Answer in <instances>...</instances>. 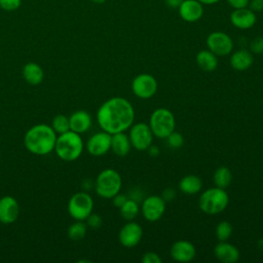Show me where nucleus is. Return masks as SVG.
<instances>
[{
	"label": "nucleus",
	"mask_w": 263,
	"mask_h": 263,
	"mask_svg": "<svg viewBox=\"0 0 263 263\" xmlns=\"http://www.w3.org/2000/svg\"><path fill=\"white\" fill-rule=\"evenodd\" d=\"M170 253L175 261L187 263L195 258L196 249L192 242L185 239H180L173 243Z\"/></svg>",
	"instance_id": "nucleus-14"
},
{
	"label": "nucleus",
	"mask_w": 263,
	"mask_h": 263,
	"mask_svg": "<svg viewBox=\"0 0 263 263\" xmlns=\"http://www.w3.org/2000/svg\"><path fill=\"white\" fill-rule=\"evenodd\" d=\"M135 120V109L129 101L122 97H113L105 101L98 109L97 121L102 130L114 135L125 132Z\"/></svg>",
	"instance_id": "nucleus-1"
},
{
	"label": "nucleus",
	"mask_w": 263,
	"mask_h": 263,
	"mask_svg": "<svg viewBox=\"0 0 263 263\" xmlns=\"http://www.w3.org/2000/svg\"><path fill=\"white\" fill-rule=\"evenodd\" d=\"M258 248L263 251V238H261V239L258 241Z\"/></svg>",
	"instance_id": "nucleus-42"
},
{
	"label": "nucleus",
	"mask_w": 263,
	"mask_h": 263,
	"mask_svg": "<svg viewBox=\"0 0 263 263\" xmlns=\"http://www.w3.org/2000/svg\"><path fill=\"white\" fill-rule=\"evenodd\" d=\"M70 130L79 135L87 132L91 126V116L84 110L73 112L69 117Z\"/></svg>",
	"instance_id": "nucleus-19"
},
{
	"label": "nucleus",
	"mask_w": 263,
	"mask_h": 263,
	"mask_svg": "<svg viewBox=\"0 0 263 263\" xmlns=\"http://www.w3.org/2000/svg\"><path fill=\"white\" fill-rule=\"evenodd\" d=\"M213 180H214L215 186L225 189L231 184L232 173L228 167L220 166L215 171L214 176H213Z\"/></svg>",
	"instance_id": "nucleus-25"
},
{
	"label": "nucleus",
	"mask_w": 263,
	"mask_h": 263,
	"mask_svg": "<svg viewBox=\"0 0 263 263\" xmlns=\"http://www.w3.org/2000/svg\"><path fill=\"white\" fill-rule=\"evenodd\" d=\"M143 237V229L140 224L129 221L124 224L118 233V240L124 248L136 247Z\"/></svg>",
	"instance_id": "nucleus-12"
},
{
	"label": "nucleus",
	"mask_w": 263,
	"mask_h": 263,
	"mask_svg": "<svg viewBox=\"0 0 263 263\" xmlns=\"http://www.w3.org/2000/svg\"><path fill=\"white\" fill-rule=\"evenodd\" d=\"M86 150L92 156H103L111 150V135L102 130L93 134L86 142Z\"/></svg>",
	"instance_id": "nucleus-13"
},
{
	"label": "nucleus",
	"mask_w": 263,
	"mask_h": 263,
	"mask_svg": "<svg viewBox=\"0 0 263 263\" xmlns=\"http://www.w3.org/2000/svg\"><path fill=\"white\" fill-rule=\"evenodd\" d=\"M141 212L147 221L156 222L165 212V201L160 195H149L143 200Z\"/></svg>",
	"instance_id": "nucleus-11"
},
{
	"label": "nucleus",
	"mask_w": 263,
	"mask_h": 263,
	"mask_svg": "<svg viewBox=\"0 0 263 263\" xmlns=\"http://www.w3.org/2000/svg\"><path fill=\"white\" fill-rule=\"evenodd\" d=\"M23 77L30 85H38L43 81L44 72L37 63H27L23 68Z\"/></svg>",
	"instance_id": "nucleus-22"
},
{
	"label": "nucleus",
	"mask_w": 263,
	"mask_h": 263,
	"mask_svg": "<svg viewBox=\"0 0 263 263\" xmlns=\"http://www.w3.org/2000/svg\"><path fill=\"white\" fill-rule=\"evenodd\" d=\"M147 151H148L149 155L152 156V157H156V156H158L159 153H160L159 148H158L157 146H155V145H151V146L147 149Z\"/></svg>",
	"instance_id": "nucleus-39"
},
{
	"label": "nucleus",
	"mask_w": 263,
	"mask_h": 263,
	"mask_svg": "<svg viewBox=\"0 0 263 263\" xmlns=\"http://www.w3.org/2000/svg\"><path fill=\"white\" fill-rule=\"evenodd\" d=\"M121 217L126 221H133L140 212V206L138 202L133 198H127L121 208H119Z\"/></svg>",
	"instance_id": "nucleus-26"
},
{
	"label": "nucleus",
	"mask_w": 263,
	"mask_h": 263,
	"mask_svg": "<svg viewBox=\"0 0 263 263\" xmlns=\"http://www.w3.org/2000/svg\"><path fill=\"white\" fill-rule=\"evenodd\" d=\"M202 188V181L198 176L187 175L179 182V189L181 192L192 195L198 193Z\"/></svg>",
	"instance_id": "nucleus-23"
},
{
	"label": "nucleus",
	"mask_w": 263,
	"mask_h": 263,
	"mask_svg": "<svg viewBox=\"0 0 263 263\" xmlns=\"http://www.w3.org/2000/svg\"><path fill=\"white\" fill-rule=\"evenodd\" d=\"M122 186L120 174L113 168L103 170L97 177L95 189L99 196L105 199H112L119 193Z\"/></svg>",
	"instance_id": "nucleus-5"
},
{
	"label": "nucleus",
	"mask_w": 263,
	"mask_h": 263,
	"mask_svg": "<svg viewBox=\"0 0 263 263\" xmlns=\"http://www.w3.org/2000/svg\"><path fill=\"white\" fill-rule=\"evenodd\" d=\"M181 18L187 23H195L203 15V6L198 0H183L179 6Z\"/></svg>",
	"instance_id": "nucleus-16"
},
{
	"label": "nucleus",
	"mask_w": 263,
	"mask_h": 263,
	"mask_svg": "<svg viewBox=\"0 0 263 263\" xmlns=\"http://www.w3.org/2000/svg\"><path fill=\"white\" fill-rule=\"evenodd\" d=\"M148 124L153 136L159 139H165L175 130L176 119L173 112L168 109L158 108L151 113Z\"/></svg>",
	"instance_id": "nucleus-6"
},
{
	"label": "nucleus",
	"mask_w": 263,
	"mask_h": 263,
	"mask_svg": "<svg viewBox=\"0 0 263 263\" xmlns=\"http://www.w3.org/2000/svg\"><path fill=\"white\" fill-rule=\"evenodd\" d=\"M84 145L81 136L72 130H68L57 137L54 152L58 157L65 161H74L82 154Z\"/></svg>",
	"instance_id": "nucleus-3"
},
{
	"label": "nucleus",
	"mask_w": 263,
	"mask_h": 263,
	"mask_svg": "<svg viewBox=\"0 0 263 263\" xmlns=\"http://www.w3.org/2000/svg\"><path fill=\"white\" fill-rule=\"evenodd\" d=\"M103 224V220H102V217L98 214H93L91 213L87 218H86V225L89 226L90 228H93V229H98L102 226Z\"/></svg>",
	"instance_id": "nucleus-32"
},
{
	"label": "nucleus",
	"mask_w": 263,
	"mask_h": 263,
	"mask_svg": "<svg viewBox=\"0 0 263 263\" xmlns=\"http://www.w3.org/2000/svg\"><path fill=\"white\" fill-rule=\"evenodd\" d=\"M233 231L232 225L228 221H221L216 227V237L219 241H227Z\"/></svg>",
	"instance_id": "nucleus-29"
},
{
	"label": "nucleus",
	"mask_w": 263,
	"mask_h": 263,
	"mask_svg": "<svg viewBox=\"0 0 263 263\" xmlns=\"http://www.w3.org/2000/svg\"><path fill=\"white\" fill-rule=\"evenodd\" d=\"M54 133L59 136L61 134H64L68 130H70V122L69 117H67L64 114H58L55 115L51 120V125Z\"/></svg>",
	"instance_id": "nucleus-28"
},
{
	"label": "nucleus",
	"mask_w": 263,
	"mask_h": 263,
	"mask_svg": "<svg viewBox=\"0 0 263 263\" xmlns=\"http://www.w3.org/2000/svg\"><path fill=\"white\" fill-rule=\"evenodd\" d=\"M165 140H166L167 145H168L171 148H173V149H179V148H181V147L183 146V144H184V138H183V136H182L180 133L176 132V130H174L173 133H171V134L165 138Z\"/></svg>",
	"instance_id": "nucleus-30"
},
{
	"label": "nucleus",
	"mask_w": 263,
	"mask_h": 263,
	"mask_svg": "<svg viewBox=\"0 0 263 263\" xmlns=\"http://www.w3.org/2000/svg\"><path fill=\"white\" fill-rule=\"evenodd\" d=\"M231 24L240 30H248L254 27L257 22L256 13L248 7L234 9L230 14Z\"/></svg>",
	"instance_id": "nucleus-17"
},
{
	"label": "nucleus",
	"mask_w": 263,
	"mask_h": 263,
	"mask_svg": "<svg viewBox=\"0 0 263 263\" xmlns=\"http://www.w3.org/2000/svg\"><path fill=\"white\" fill-rule=\"evenodd\" d=\"M254 62L253 53L247 49H238L230 57V66L237 71L248 70Z\"/></svg>",
	"instance_id": "nucleus-21"
},
{
	"label": "nucleus",
	"mask_w": 263,
	"mask_h": 263,
	"mask_svg": "<svg viewBox=\"0 0 263 263\" xmlns=\"http://www.w3.org/2000/svg\"><path fill=\"white\" fill-rule=\"evenodd\" d=\"M127 196L125 194H122V193H117L115 196L112 197V201H113V204L114 206H116L117 209L121 208L123 205V203L127 200Z\"/></svg>",
	"instance_id": "nucleus-35"
},
{
	"label": "nucleus",
	"mask_w": 263,
	"mask_h": 263,
	"mask_svg": "<svg viewBox=\"0 0 263 263\" xmlns=\"http://www.w3.org/2000/svg\"><path fill=\"white\" fill-rule=\"evenodd\" d=\"M206 47L217 57H224L229 54L233 49V41L231 37L220 31L212 32L205 40Z\"/></svg>",
	"instance_id": "nucleus-10"
},
{
	"label": "nucleus",
	"mask_w": 263,
	"mask_h": 263,
	"mask_svg": "<svg viewBox=\"0 0 263 263\" xmlns=\"http://www.w3.org/2000/svg\"><path fill=\"white\" fill-rule=\"evenodd\" d=\"M161 197L163 198V200L166 201H172L175 197H176V190L174 188H165L162 191Z\"/></svg>",
	"instance_id": "nucleus-37"
},
{
	"label": "nucleus",
	"mask_w": 263,
	"mask_h": 263,
	"mask_svg": "<svg viewBox=\"0 0 263 263\" xmlns=\"http://www.w3.org/2000/svg\"><path fill=\"white\" fill-rule=\"evenodd\" d=\"M143 263H161L162 259L155 252H147L142 257Z\"/></svg>",
	"instance_id": "nucleus-34"
},
{
	"label": "nucleus",
	"mask_w": 263,
	"mask_h": 263,
	"mask_svg": "<svg viewBox=\"0 0 263 263\" xmlns=\"http://www.w3.org/2000/svg\"><path fill=\"white\" fill-rule=\"evenodd\" d=\"M164 2L171 8H179L183 0H164Z\"/></svg>",
	"instance_id": "nucleus-40"
},
{
	"label": "nucleus",
	"mask_w": 263,
	"mask_h": 263,
	"mask_svg": "<svg viewBox=\"0 0 263 263\" xmlns=\"http://www.w3.org/2000/svg\"><path fill=\"white\" fill-rule=\"evenodd\" d=\"M22 4V0H0V7L6 11H13Z\"/></svg>",
	"instance_id": "nucleus-31"
},
{
	"label": "nucleus",
	"mask_w": 263,
	"mask_h": 263,
	"mask_svg": "<svg viewBox=\"0 0 263 263\" xmlns=\"http://www.w3.org/2000/svg\"><path fill=\"white\" fill-rule=\"evenodd\" d=\"M93 199L86 192H76L68 202L69 215L78 221H84L92 213Z\"/></svg>",
	"instance_id": "nucleus-7"
},
{
	"label": "nucleus",
	"mask_w": 263,
	"mask_h": 263,
	"mask_svg": "<svg viewBox=\"0 0 263 263\" xmlns=\"http://www.w3.org/2000/svg\"><path fill=\"white\" fill-rule=\"evenodd\" d=\"M228 203V193L225 189L217 186L204 190L198 200L200 210L206 215H217L223 212Z\"/></svg>",
	"instance_id": "nucleus-4"
},
{
	"label": "nucleus",
	"mask_w": 263,
	"mask_h": 263,
	"mask_svg": "<svg viewBox=\"0 0 263 263\" xmlns=\"http://www.w3.org/2000/svg\"><path fill=\"white\" fill-rule=\"evenodd\" d=\"M157 86L156 79L147 73L137 75L132 81V90L134 95L143 100L152 98L157 91Z\"/></svg>",
	"instance_id": "nucleus-9"
},
{
	"label": "nucleus",
	"mask_w": 263,
	"mask_h": 263,
	"mask_svg": "<svg viewBox=\"0 0 263 263\" xmlns=\"http://www.w3.org/2000/svg\"><path fill=\"white\" fill-rule=\"evenodd\" d=\"M215 257L222 263H235L239 260L238 249L228 241H220L214 248Z\"/></svg>",
	"instance_id": "nucleus-18"
},
{
	"label": "nucleus",
	"mask_w": 263,
	"mask_h": 263,
	"mask_svg": "<svg viewBox=\"0 0 263 263\" xmlns=\"http://www.w3.org/2000/svg\"><path fill=\"white\" fill-rule=\"evenodd\" d=\"M58 135L52 127L45 123H38L30 127L24 137L27 150L35 155H46L54 150Z\"/></svg>",
	"instance_id": "nucleus-2"
},
{
	"label": "nucleus",
	"mask_w": 263,
	"mask_h": 263,
	"mask_svg": "<svg viewBox=\"0 0 263 263\" xmlns=\"http://www.w3.org/2000/svg\"><path fill=\"white\" fill-rule=\"evenodd\" d=\"M129 128L128 138L132 147L136 150L145 151L152 145L153 134L149 124L145 122H137L133 123Z\"/></svg>",
	"instance_id": "nucleus-8"
},
{
	"label": "nucleus",
	"mask_w": 263,
	"mask_h": 263,
	"mask_svg": "<svg viewBox=\"0 0 263 263\" xmlns=\"http://www.w3.org/2000/svg\"><path fill=\"white\" fill-rule=\"evenodd\" d=\"M198 1L202 4H215V3L219 2L220 0H198Z\"/></svg>",
	"instance_id": "nucleus-41"
},
{
	"label": "nucleus",
	"mask_w": 263,
	"mask_h": 263,
	"mask_svg": "<svg viewBox=\"0 0 263 263\" xmlns=\"http://www.w3.org/2000/svg\"><path fill=\"white\" fill-rule=\"evenodd\" d=\"M92 2H95V3H97V4H102V3H104L106 0H91Z\"/></svg>",
	"instance_id": "nucleus-43"
},
{
	"label": "nucleus",
	"mask_w": 263,
	"mask_h": 263,
	"mask_svg": "<svg viewBox=\"0 0 263 263\" xmlns=\"http://www.w3.org/2000/svg\"><path fill=\"white\" fill-rule=\"evenodd\" d=\"M250 9L255 11H262L263 10V0H250L249 3Z\"/></svg>",
	"instance_id": "nucleus-38"
},
{
	"label": "nucleus",
	"mask_w": 263,
	"mask_h": 263,
	"mask_svg": "<svg viewBox=\"0 0 263 263\" xmlns=\"http://www.w3.org/2000/svg\"><path fill=\"white\" fill-rule=\"evenodd\" d=\"M228 2V4L234 8V9H238V8H245L249 6L250 0H226Z\"/></svg>",
	"instance_id": "nucleus-36"
},
{
	"label": "nucleus",
	"mask_w": 263,
	"mask_h": 263,
	"mask_svg": "<svg viewBox=\"0 0 263 263\" xmlns=\"http://www.w3.org/2000/svg\"><path fill=\"white\" fill-rule=\"evenodd\" d=\"M250 51L252 53H263V37H256L250 43Z\"/></svg>",
	"instance_id": "nucleus-33"
},
{
	"label": "nucleus",
	"mask_w": 263,
	"mask_h": 263,
	"mask_svg": "<svg viewBox=\"0 0 263 263\" xmlns=\"http://www.w3.org/2000/svg\"><path fill=\"white\" fill-rule=\"evenodd\" d=\"M20 205L16 199L10 195L0 198V223L12 224L18 218Z\"/></svg>",
	"instance_id": "nucleus-15"
},
{
	"label": "nucleus",
	"mask_w": 263,
	"mask_h": 263,
	"mask_svg": "<svg viewBox=\"0 0 263 263\" xmlns=\"http://www.w3.org/2000/svg\"><path fill=\"white\" fill-rule=\"evenodd\" d=\"M86 231H87L86 223H84L83 221L76 220V222L72 223L69 226L67 234L71 240L77 241V240H81L82 238H84V236L86 235Z\"/></svg>",
	"instance_id": "nucleus-27"
},
{
	"label": "nucleus",
	"mask_w": 263,
	"mask_h": 263,
	"mask_svg": "<svg viewBox=\"0 0 263 263\" xmlns=\"http://www.w3.org/2000/svg\"><path fill=\"white\" fill-rule=\"evenodd\" d=\"M197 66L206 72H212L218 67V57L209 49L200 50L196 54Z\"/></svg>",
	"instance_id": "nucleus-24"
},
{
	"label": "nucleus",
	"mask_w": 263,
	"mask_h": 263,
	"mask_svg": "<svg viewBox=\"0 0 263 263\" xmlns=\"http://www.w3.org/2000/svg\"><path fill=\"white\" fill-rule=\"evenodd\" d=\"M132 149L129 138L124 132L111 135V150L119 157L126 156Z\"/></svg>",
	"instance_id": "nucleus-20"
}]
</instances>
